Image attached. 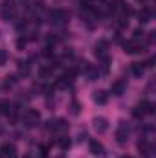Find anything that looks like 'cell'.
<instances>
[{"label":"cell","instance_id":"obj_1","mask_svg":"<svg viewBox=\"0 0 156 158\" xmlns=\"http://www.w3.org/2000/svg\"><path fill=\"white\" fill-rule=\"evenodd\" d=\"M147 114H154V103H151L147 99H143L142 103H138L132 109V116L136 119H142L143 116H147Z\"/></svg>","mask_w":156,"mask_h":158},{"label":"cell","instance_id":"obj_2","mask_svg":"<svg viewBox=\"0 0 156 158\" xmlns=\"http://www.w3.org/2000/svg\"><path fill=\"white\" fill-rule=\"evenodd\" d=\"M40 121V114L39 110H35V109H28V110H24V114H22V123L26 125V127H37Z\"/></svg>","mask_w":156,"mask_h":158},{"label":"cell","instance_id":"obj_3","mask_svg":"<svg viewBox=\"0 0 156 158\" xmlns=\"http://www.w3.org/2000/svg\"><path fill=\"white\" fill-rule=\"evenodd\" d=\"M50 20L57 26H63L68 20V13L64 9H53V11H50Z\"/></svg>","mask_w":156,"mask_h":158},{"label":"cell","instance_id":"obj_4","mask_svg":"<svg viewBox=\"0 0 156 158\" xmlns=\"http://www.w3.org/2000/svg\"><path fill=\"white\" fill-rule=\"evenodd\" d=\"M123 50H125V53H129V55H134V53H140V52H143V46H142V42L136 39L132 40H127V42H123Z\"/></svg>","mask_w":156,"mask_h":158},{"label":"cell","instance_id":"obj_5","mask_svg":"<svg viewBox=\"0 0 156 158\" xmlns=\"http://www.w3.org/2000/svg\"><path fill=\"white\" fill-rule=\"evenodd\" d=\"M94 53H96V57L97 59H107L109 57V42L107 40H97L96 42V46H94Z\"/></svg>","mask_w":156,"mask_h":158},{"label":"cell","instance_id":"obj_6","mask_svg":"<svg viewBox=\"0 0 156 158\" xmlns=\"http://www.w3.org/2000/svg\"><path fill=\"white\" fill-rule=\"evenodd\" d=\"M46 129L50 132H64L68 129V123L64 119H50L48 125H46Z\"/></svg>","mask_w":156,"mask_h":158},{"label":"cell","instance_id":"obj_7","mask_svg":"<svg viewBox=\"0 0 156 158\" xmlns=\"http://www.w3.org/2000/svg\"><path fill=\"white\" fill-rule=\"evenodd\" d=\"M129 136H130V127H129L125 121H121L119 127H117V131H116V140L119 143H125V142L129 140Z\"/></svg>","mask_w":156,"mask_h":158},{"label":"cell","instance_id":"obj_8","mask_svg":"<svg viewBox=\"0 0 156 158\" xmlns=\"http://www.w3.org/2000/svg\"><path fill=\"white\" fill-rule=\"evenodd\" d=\"M94 129H96V132L97 134H103V132H107V129H109V119L103 118V116H97V118H94Z\"/></svg>","mask_w":156,"mask_h":158},{"label":"cell","instance_id":"obj_9","mask_svg":"<svg viewBox=\"0 0 156 158\" xmlns=\"http://www.w3.org/2000/svg\"><path fill=\"white\" fill-rule=\"evenodd\" d=\"M0 156L2 158H17V147L13 143H4L0 147Z\"/></svg>","mask_w":156,"mask_h":158},{"label":"cell","instance_id":"obj_10","mask_svg":"<svg viewBox=\"0 0 156 158\" xmlns=\"http://www.w3.org/2000/svg\"><path fill=\"white\" fill-rule=\"evenodd\" d=\"M88 149H90V155H94V156H103V153H105L103 143H101V142H97V140H90Z\"/></svg>","mask_w":156,"mask_h":158},{"label":"cell","instance_id":"obj_11","mask_svg":"<svg viewBox=\"0 0 156 158\" xmlns=\"http://www.w3.org/2000/svg\"><path fill=\"white\" fill-rule=\"evenodd\" d=\"M125 88H127V83L123 81V79H117L112 83V86H110V94H114V96H121L123 92H125Z\"/></svg>","mask_w":156,"mask_h":158},{"label":"cell","instance_id":"obj_12","mask_svg":"<svg viewBox=\"0 0 156 158\" xmlns=\"http://www.w3.org/2000/svg\"><path fill=\"white\" fill-rule=\"evenodd\" d=\"M13 19H15V7H13L11 4H6L4 9H2V20L9 22V20H13Z\"/></svg>","mask_w":156,"mask_h":158},{"label":"cell","instance_id":"obj_13","mask_svg":"<svg viewBox=\"0 0 156 158\" xmlns=\"http://www.w3.org/2000/svg\"><path fill=\"white\" fill-rule=\"evenodd\" d=\"M92 99H94V103H97V105H105V103L109 101V94H107L105 90H96L94 96H92Z\"/></svg>","mask_w":156,"mask_h":158},{"label":"cell","instance_id":"obj_14","mask_svg":"<svg viewBox=\"0 0 156 158\" xmlns=\"http://www.w3.org/2000/svg\"><path fill=\"white\" fill-rule=\"evenodd\" d=\"M138 19H140L142 24H147V22H151V19H153V11H151L149 7H142L140 13H138Z\"/></svg>","mask_w":156,"mask_h":158},{"label":"cell","instance_id":"obj_15","mask_svg":"<svg viewBox=\"0 0 156 158\" xmlns=\"http://www.w3.org/2000/svg\"><path fill=\"white\" fill-rule=\"evenodd\" d=\"M143 72H145L143 63H132V64H130V74H132V76L142 77V76H143Z\"/></svg>","mask_w":156,"mask_h":158},{"label":"cell","instance_id":"obj_16","mask_svg":"<svg viewBox=\"0 0 156 158\" xmlns=\"http://www.w3.org/2000/svg\"><path fill=\"white\" fill-rule=\"evenodd\" d=\"M11 103L7 101V99H4V101H0V114H4V116H9V112H11Z\"/></svg>","mask_w":156,"mask_h":158},{"label":"cell","instance_id":"obj_17","mask_svg":"<svg viewBox=\"0 0 156 158\" xmlns=\"http://www.w3.org/2000/svg\"><path fill=\"white\" fill-rule=\"evenodd\" d=\"M18 72H20V76H30V63L18 61Z\"/></svg>","mask_w":156,"mask_h":158},{"label":"cell","instance_id":"obj_18","mask_svg":"<svg viewBox=\"0 0 156 158\" xmlns=\"http://www.w3.org/2000/svg\"><path fill=\"white\" fill-rule=\"evenodd\" d=\"M90 68H92V64H90L88 61H79V63H77V70H76V72H81V74H86V72H88Z\"/></svg>","mask_w":156,"mask_h":158},{"label":"cell","instance_id":"obj_19","mask_svg":"<svg viewBox=\"0 0 156 158\" xmlns=\"http://www.w3.org/2000/svg\"><path fill=\"white\" fill-rule=\"evenodd\" d=\"M57 143H59V147H61L63 151H66V149L72 145V142H70V138H68V136H61V138L57 140Z\"/></svg>","mask_w":156,"mask_h":158},{"label":"cell","instance_id":"obj_20","mask_svg":"<svg viewBox=\"0 0 156 158\" xmlns=\"http://www.w3.org/2000/svg\"><path fill=\"white\" fill-rule=\"evenodd\" d=\"M17 81H18V79H17V76H7V77H6V81H4V88H6V90L13 88V86L17 85Z\"/></svg>","mask_w":156,"mask_h":158},{"label":"cell","instance_id":"obj_21","mask_svg":"<svg viewBox=\"0 0 156 158\" xmlns=\"http://www.w3.org/2000/svg\"><path fill=\"white\" fill-rule=\"evenodd\" d=\"M51 72H53L51 66H42V68L39 70V77L40 79H48L50 76H51Z\"/></svg>","mask_w":156,"mask_h":158},{"label":"cell","instance_id":"obj_22","mask_svg":"<svg viewBox=\"0 0 156 158\" xmlns=\"http://www.w3.org/2000/svg\"><path fill=\"white\" fill-rule=\"evenodd\" d=\"M79 112H81V105H79V101L74 99V101L70 103V114H72V116H77Z\"/></svg>","mask_w":156,"mask_h":158},{"label":"cell","instance_id":"obj_23","mask_svg":"<svg viewBox=\"0 0 156 158\" xmlns=\"http://www.w3.org/2000/svg\"><path fill=\"white\" fill-rule=\"evenodd\" d=\"M6 61H7V52L6 50H0V66L6 64Z\"/></svg>","mask_w":156,"mask_h":158},{"label":"cell","instance_id":"obj_24","mask_svg":"<svg viewBox=\"0 0 156 158\" xmlns=\"http://www.w3.org/2000/svg\"><path fill=\"white\" fill-rule=\"evenodd\" d=\"M39 149H40V156L46 158V155H48V147H46V145H40Z\"/></svg>","mask_w":156,"mask_h":158},{"label":"cell","instance_id":"obj_25","mask_svg":"<svg viewBox=\"0 0 156 158\" xmlns=\"http://www.w3.org/2000/svg\"><path fill=\"white\" fill-rule=\"evenodd\" d=\"M26 42H28L26 39H18V40H17V48H24V46H26Z\"/></svg>","mask_w":156,"mask_h":158},{"label":"cell","instance_id":"obj_26","mask_svg":"<svg viewBox=\"0 0 156 158\" xmlns=\"http://www.w3.org/2000/svg\"><path fill=\"white\" fill-rule=\"evenodd\" d=\"M140 37H143V31H142V30H136V31H134V39L138 40Z\"/></svg>","mask_w":156,"mask_h":158},{"label":"cell","instance_id":"obj_27","mask_svg":"<svg viewBox=\"0 0 156 158\" xmlns=\"http://www.w3.org/2000/svg\"><path fill=\"white\" fill-rule=\"evenodd\" d=\"M154 31H151V33H149V42H154Z\"/></svg>","mask_w":156,"mask_h":158},{"label":"cell","instance_id":"obj_28","mask_svg":"<svg viewBox=\"0 0 156 158\" xmlns=\"http://www.w3.org/2000/svg\"><path fill=\"white\" fill-rule=\"evenodd\" d=\"M24 158H31V156H30V155H24Z\"/></svg>","mask_w":156,"mask_h":158},{"label":"cell","instance_id":"obj_29","mask_svg":"<svg viewBox=\"0 0 156 158\" xmlns=\"http://www.w3.org/2000/svg\"><path fill=\"white\" fill-rule=\"evenodd\" d=\"M123 158H132V156H123Z\"/></svg>","mask_w":156,"mask_h":158},{"label":"cell","instance_id":"obj_30","mask_svg":"<svg viewBox=\"0 0 156 158\" xmlns=\"http://www.w3.org/2000/svg\"><path fill=\"white\" fill-rule=\"evenodd\" d=\"M138 2H145V0H138Z\"/></svg>","mask_w":156,"mask_h":158}]
</instances>
